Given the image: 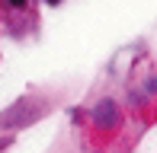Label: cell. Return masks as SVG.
Here are the masks:
<instances>
[{"label":"cell","instance_id":"6da1fadb","mask_svg":"<svg viewBox=\"0 0 157 153\" xmlns=\"http://www.w3.org/2000/svg\"><path fill=\"white\" fill-rule=\"evenodd\" d=\"M90 118H93V124H96V128L112 131V128H119V121H122V109H119V102L103 99V102H96V105H93Z\"/></svg>","mask_w":157,"mask_h":153},{"label":"cell","instance_id":"7a4b0ae2","mask_svg":"<svg viewBox=\"0 0 157 153\" xmlns=\"http://www.w3.org/2000/svg\"><path fill=\"white\" fill-rule=\"evenodd\" d=\"M6 3H10V10H26L29 0H6Z\"/></svg>","mask_w":157,"mask_h":153},{"label":"cell","instance_id":"3957f363","mask_svg":"<svg viewBox=\"0 0 157 153\" xmlns=\"http://www.w3.org/2000/svg\"><path fill=\"white\" fill-rule=\"evenodd\" d=\"M147 89H154V93H157V76H154V80H147Z\"/></svg>","mask_w":157,"mask_h":153},{"label":"cell","instance_id":"277c9868","mask_svg":"<svg viewBox=\"0 0 157 153\" xmlns=\"http://www.w3.org/2000/svg\"><path fill=\"white\" fill-rule=\"evenodd\" d=\"M45 3H58V0H45Z\"/></svg>","mask_w":157,"mask_h":153}]
</instances>
